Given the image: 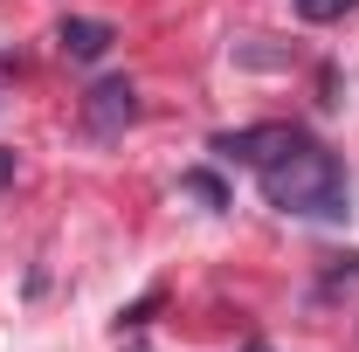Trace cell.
Here are the masks:
<instances>
[{
	"label": "cell",
	"instance_id": "cell-6",
	"mask_svg": "<svg viewBox=\"0 0 359 352\" xmlns=\"http://www.w3.org/2000/svg\"><path fill=\"white\" fill-rule=\"evenodd\" d=\"M346 7H359V0H297V14H304V21H339Z\"/></svg>",
	"mask_w": 359,
	"mask_h": 352
},
{
	"label": "cell",
	"instance_id": "cell-3",
	"mask_svg": "<svg viewBox=\"0 0 359 352\" xmlns=\"http://www.w3.org/2000/svg\"><path fill=\"white\" fill-rule=\"evenodd\" d=\"M290 125H256V132H222L215 138V159H228V166H263V159H276L283 145H290Z\"/></svg>",
	"mask_w": 359,
	"mask_h": 352
},
{
	"label": "cell",
	"instance_id": "cell-1",
	"mask_svg": "<svg viewBox=\"0 0 359 352\" xmlns=\"http://www.w3.org/2000/svg\"><path fill=\"white\" fill-rule=\"evenodd\" d=\"M256 173H263L269 208H283V215H297V221H346V173H339V159H332L318 138L297 132L276 159H263Z\"/></svg>",
	"mask_w": 359,
	"mask_h": 352
},
{
	"label": "cell",
	"instance_id": "cell-4",
	"mask_svg": "<svg viewBox=\"0 0 359 352\" xmlns=\"http://www.w3.org/2000/svg\"><path fill=\"white\" fill-rule=\"evenodd\" d=\"M55 42H62L69 62H104L111 42H118V28H111V21H83V14H69V21L55 28Z\"/></svg>",
	"mask_w": 359,
	"mask_h": 352
},
{
	"label": "cell",
	"instance_id": "cell-7",
	"mask_svg": "<svg viewBox=\"0 0 359 352\" xmlns=\"http://www.w3.org/2000/svg\"><path fill=\"white\" fill-rule=\"evenodd\" d=\"M7 173H14V159H7V152H0V180H7Z\"/></svg>",
	"mask_w": 359,
	"mask_h": 352
},
{
	"label": "cell",
	"instance_id": "cell-5",
	"mask_svg": "<svg viewBox=\"0 0 359 352\" xmlns=\"http://www.w3.org/2000/svg\"><path fill=\"white\" fill-rule=\"evenodd\" d=\"M180 187H187V194H194V201H208V208H228V187L215 173H187L180 180Z\"/></svg>",
	"mask_w": 359,
	"mask_h": 352
},
{
	"label": "cell",
	"instance_id": "cell-2",
	"mask_svg": "<svg viewBox=\"0 0 359 352\" xmlns=\"http://www.w3.org/2000/svg\"><path fill=\"white\" fill-rule=\"evenodd\" d=\"M83 118H90V132H97V138H118L138 118V90L125 83V76H104V83L83 97Z\"/></svg>",
	"mask_w": 359,
	"mask_h": 352
}]
</instances>
